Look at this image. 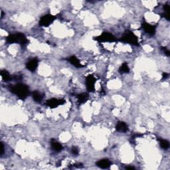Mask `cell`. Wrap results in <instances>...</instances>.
Returning a JSON list of instances; mask_svg holds the SVG:
<instances>
[{"label": "cell", "instance_id": "obj_1", "mask_svg": "<svg viewBox=\"0 0 170 170\" xmlns=\"http://www.w3.org/2000/svg\"><path fill=\"white\" fill-rule=\"evenodd\" d=\"M9 90L21 100L25 99L30 94V91L27 86L21 83H18L15 85L10 86Z\"/></svg>", "mask_w": 170, "mask_h": 170}, {"label": "cell", "instance_id": "obj_2", "mask_svg": "<svg viewBox=\"0 0 170 170\" xmlns=\"http://www.w3.org/2000/svg\"><path fill=\"white\" fill-rule=\"evenodd\" d=\"M6 42L8 44L18 43L22 45V46H24V45H26L28 43L29 40L23 33H17L8 36L6 37Z\"/></svg>", "mask_w": 170, "mask_h": 170}, {"label": "cell", "instance_id": "obj_3", "mask_svg": "<svg viewBox=\"0 0 170 170\" xmlns=\"http://www.w3.org/2000/svg\"><path fill=\"white\" fill-rule=\"evenodd\" d=\"M120 41L121 42L124 43H128L136 46H138V39L137 36H136L133 32L130 31H126L124 33V34L122 36V37L120 39Z\"/></svg>", "mask_w": 170, "mask_h": 170}, {"label": "cell", "instance_id": "obj_4", "mask_svg": "<svg viewBox=\"0 0 170 170\" xmlns=\"http://www.w3.org/2000/svg\"><path fill=\"white\" fill-rule=\"evenodd\" d=\"M94 39L99 42H115L117 41L115 36L108 32H103L100 36L94 37Z\"/></svg>", "mask_w": 170, "mask_h": 170}, {"label": "cell", "instance_id": "obj_5", "mask_svg": "<svg viewBox=\"0 0 170 170\" xmlns=\"http://www.w3.org/2000/svg\"><path fill=\"white\" fill-rule=\"evenodd\" d=\"M57 19V17L55 15H51V14H47L44 16H43L40 19L39 25L43 27H48L51 24L53 23V21Z\"/></svg>", "mask_w": 170, "mask_h": 170}, {"label": "cell", "instance_id": "obj_6", "mask_svg": "<svg viewBox=\"0 0 170 170\" xmlns=\"http://www.w3.org/2000/svg\"><path fill=\"white\" fill-rule=\"evenodd\" d=\"M65 100L64 99H51L46 101V106L51 108H55L59 106L64 104L65 103Z\"/></svg>", "mask_w": 170, "mask_h": 170}, {"label": "cell", "instance_id": "obj_7", "mask_svg": "<svg viewBox=\"0 0 170 170\" xmlns=\"http://www.w3.org/2000/svg\"><path fill=\"white\" fill-rule=\"evenodd\" d=\"M97 79L94 78V76L92 75H89L86 78V85H87V88L88 92H94L95 89L94 85Z\"/></svg>", "mask_w": 170, "mask_h": 170}, {"label": "cell", "instance_id": "obj_8", "mask_svg": "<svg viewBox=\"0 0 170 170\" xmlns=\"http://www.w3.org/2000/svg\"><path fill=\"white\" fill-rule=\"evenodd\" d=\"M38 64H39L38 59L37 58L33 59L26 63V68L31 72H34L37 68Z\"/></svg>", "mask_w": 170, "mask_h": 170}, {"label": "cell", "instance_id": "obj_9", "mask_svg": "<svg viewBox=\"0 0 170 170\" xmlns=\"http://www.w3.org/2000/svg\"><path fill=\"white\" fill-rule=\"evenodd\" d=\"M142 28L145 32L150 35H154L155 33V27L151 24L146 22H143L142 24Z\"/></svg>", "mask_w": 170, "mask_h": 170}, {"label": "cell", "instance_id": "obj_10", "mask_svg": "<svg viewBox=\"0 0 170 170\" xmlns=\"http://www.w3.org/2000/svg\"><path fill=\"white\" fill-rule=\"evenodd\" d=\"M97 166L102 169H107L109 168L111 166V162L108 159L100 160L97 162Z\"/></svg>", "mask_w": 170, "mask_h": 170}, {"label": "cell", "instance_id": "obj_11", "mask_svg": "<svg viewBox=\"0 0 170 170\" xmlns=\"http://www.w3.org/2000/svg\"><path fill=\"white\" fill-rule=\"evenodd\" d=\"M69 61L73 64V66H75L76 68H82L83 67V65H82L80 63V62L79 61V60L77 58V57L75 56H71L69 58Z\"/></svg>", "mask_w": 170, "mask_h": 170}, {"label": "cell", "instance_id": "obj_12", "mask_svg": "<svg viewBox=\"0 0 170 170\" xmlns=\"http://www.w3.org/2000/svg\"><path fill=\"white\" fill-rule=\"evenodd\" d=\"M51 145L52 149L57 152H60L62 150H63V146H62L61 143L57 142V141L55 140H54V139H52L51 140Z\"/></svg>", "mask_w": 170, "mask_h": 170}, {"label": "cell", "instance_id": "obj_13", "mask_svg": "<svg viewBox=\"0 0 170 170\" xmlns=\"http://www.w3.org/2000/svg\"><path fill=\"white\" fill-rule=\"evenodd\" d=\"M116 129L117 131L121 132H126L128 130V125L124 122H119L116 124Z\"/></svg>", "mask_w": 170, "mask_h": 170}, {"label": "cell", "instance_id": "obj_14", "mask_svg": "<svg viewBox=\"0 0 170 170\" xmlns=\"http://www.w3.org/2000/svg\"><path fill=\"white\" fill-rule=\"evenodd\" d=\"M89 95L87 93H81L80 94L77 95V99L78 104H83L87 101Z\"/></svg>", "mask_w": 170, "mask_h": 170}, {"label": "cell", "instance_id": "obj_15", "mask_svg": "<svg viewBox=\"0 0 170 170\" xmlns=\"http://www.w3.org/2000/svg\"><path fill=\"white\" fill-rule=\"evenodd\" d=\"M32 97L33 100H34L36 102L40 103L42 101V100L43 99V96L42 95L41 93H40L37 90L33 91L32 92Z\"/></svg>", "mask_w": 170, "mask_h": 170}, {"label": "cell", "instance_id": "obj_16", "mask_svg": "<svg viewBox=\"0 0 170 170\" xmlns=\"http://www.w3.org/2000/svg\"><path fill=\"white\" fill-rule=\"evenodd\" d=\"M0 75H1L3 80L4 81H6V82H8V81L13 80V78H12V76L10 75V74H9L8 72L6 70L1 71V72H0Z\"/></svg>", "mask_w": 170, "mask_h": 170}, {"label": "cell", "instance_id": "obj_17", "mask_svg": "<svg viewBox=\"0 0 170 170\" xmlns=\"http://www.w3.org/2000/svg\"><path fill=\"white\" fill-rule=\"evenodd\" d=\"M160 144L161 148L164 150H167L169 147V141L164 140V139H160Z\"/></svg>", "mask_w": 170, "mask_h": 170}, {"label": "cell", "instance_id": "obj_18", "mask_svg": "<svg viewBox=\"0 0 170 170\" xmlns=\"http://www.w3.org/2000/svg\"><path fill=\"white\" fill-rule=\"evenodd\" d=\"M119 71L121 73H128L129 72H130V69H129L128 64L126 63H124L122 64V66L119 69Z\"/></svg>", "mask_w": 170, "mask_h": 170}, {"label": "cell", "instance_id": "obj_19", "mask_svg": "<svg viewBox=\"0 0 170 170\" xmlns=\"http://www.w3.org/2000/svg\"><path fill=\"white\" fill-rule=\"evenodd\" d=\"M164 16L167 20H169V10H170L169 6H168V5H164Z\"/></svg>", "mask_w": 170, "mask_h": 170}, {"label": "cell", "instance_id": "obj_20", "mask_svg": "<svg viewBox=\"0 0 170 170\" xmlns=\"http://www.w3.org/2000/svg\"><path fill=\"white\" fill-rule=\"evenodd\" d=\"M71 153L73 154V155H77L78 154V153H79V150H78V148L76 147V146H73V148H71Z\"/></svg>", "mask_w": 170, "mask_h": 170}, {"label": "cell", "instance_id": "obj_21", "mask_svg": "<svg viewBox=\"0 0 170 170\" xmlns=\"http://www.w3.org/2000/svg\"><path fill=\"white\" fill-rule=\"evenodd\" d=\"M163 49H164L165 54L167 55V56L169 57V56H170V52H169V50H168V49H166V47H163Z\"/></svg>", "mask_w": 170, "mask_h": 170}, {"label": "cell", "instance_id": "obj_22", "mask_svg": "<svg viewBox=\"0 0 170 170\" xmlns=\"http://www.w3.org/2000/svg\"><path fill=\"white\" fill-rule=\"evenodd\" d=\"M0 143H1V153H0V154H1V155H2L4 153V146L3 142H1Z\"/></svg>", "mask_w": 170, "mask_h": 170}, {"label": "cell", "instance_id": "obj_23", "mask_svg": "<svg viewBox=\"0 0 170 170\" xmlns=\"http://www.w3.org/2000/svg\"><path fill=\"white\" fill-rule=\"evenodd\" d=\"M168 76H169L168 73H163V78H165V79H166V78L168 77Z\"/></svg>", "mask_w": 170, "mask_h": 170}, {"label": "cell", "instance_id": "obj_24", "mask_svg": "<svg viewBox=\"0 0 170 170\" xmlns=\"http://www.w3.org/2000/svg\"><path fill=\"white\" fill-rule=\"evenodd\" d=\"M126 169H135V167L132 166H128L126 167Z\"/></svg>", "mask_w": 170, "mask_h": 170}, {"label": "cell", "instance_id": "obj_25", "mask_svg": "<svg viewBox=\"0 0 170 170\" xmlns=\"http://www.w3.org/2000/svg\"><path fill=\"white\" fill-rule=\"evenodd\" d=\"M1 18H2V17H3V11H1Z\"/></svg>", "mask_w": 170, "mask_h": 170}]
</instances>
